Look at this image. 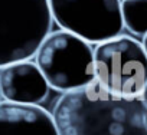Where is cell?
Listing matches in <instances>:
<instances>
[{"mask_svg":"<svg viewBox=\"0 0 147 135\" xmlns=\"http://www.w3.org/2000/svg\"><path fill=\"white\" fill-rule=\"evenodd\" d=\"M140 99L118 96L97 79L65 92L52 112L61 135H147Z\"/></svg>","mask_w":147,"mask_h":135,"instance_id":"cell-1","label":"cell"},{"mask_svg":"<svg viewBox=\"0 0 147 135\" xmlns=\"http://www.w3.org/2000/svg\"><path fill=\"white\" fill-rule=\"evenodd\" d=\"M35 62L49 88L62 94L95 81L92 45L63 29L46 35L35 53Z\"/></svg>","mask_w":147,"mask_h":135,"instance_id":"cell-2","label":"cell"},{"mask_svg":"<svg viewBox=\"0 0 147 135\" xmlns=\"http://www.w3.org/2000/svg\"><path fill=\"white\" fill-rule=\"evenodd\" d=\"M52 22L48 0H0V68L35 56Z\"/></svg>","mask_w":147,"mask_h":135,"instance_id":"cell-3","label":"cell"},{"mask_svg":"<svg viewBox=\"0 0 147 135\" xmlns=\"http://www.w3.org/2000/svg\"><path fill=\"white\" fill-rule=\"evenodd\" d=\"M95 79L110 92L140 99L147 84V53L141 42L115 36L94 47Z\"/></svg>","mask_w":147,"mask_h":135,"instance_id":"cell-4","label":"cell"},{"mask_svg":"<svg viewBox=\"0 0 147 135\" xmlns=\"http://www.w3.org/2000/svg\"><path fill=\"white\" fill-rule=\"evenodd\" d=\"M52 20L71 32L98 45L123 32L121 0H48Z\"/></svg>","mask_w":147,"mask_h":135,"instance_id":"cell-5","label":"cell"},{"mask_svg":"<svg viewBox=\"0 0 147 135\" xmlns=\"http://www.w3.org/2000/svg\"><path fill=\"white\" fill-rule=\"evenodd\" d=\"M0 94L3 101L39 105L49 94V85L36 62L18 60L0 68Z\"/></svg>","mask_w":147,"mask_h":135,"instance_id":"cell-6","label":"cell"},{"mask_svg":"<svg viewBox=\"0 0 147 135\" xmlns=\"http://www.w3.org/2000/svg\"><path fill=\"white\" fill-rule=\"evenodd\" d=\"M0 135H61L55 118L40 105L0 101Z\"/></svg>","mask_w":147,"mask_h":135,"instance_id":"cell-7","label":"cell"},{"mask_svg":"<svg viewBox=\"0 0 147 135\" xmlns=\"http://www.w3.org/2000/svg\"><path fill=\"white\" fill-rule=\"evenodd\" d=\"M123 26L136 36L147 35V0H121Z\"/></svg>","mask_w":147,"mask_h":135,"instance_id":"cell-8","label":"cell"},{"mask_svg":"<svg viewBox=\"0 0 147 135\" xmlns=\"http://www.w3.org/2000/svg\"><path fill=\"white\" fill-rule=\"evenodd\" d=\"M140 101H141V104H143L144 109L147 111V84H146V86H144V89H143V92H141Z\"/></svg>","mask_w":147,"mask_h":135,"instance_id":"cell-9","label":"cell"},{"mask_svg":"<svg viewBox=\"0 0 147 135\" xmlns=\"http://www.w3.org/2000/svg\"><path fill=\"white\" fill-rule=\"evenodd\" d=\"M141 43H143V46H144V50H146V53H147V35L143 37V42H141Z\"/></svg>","mask_w":147,"mask_h":135,"instance_id":"cell-10","label":"cell"},{"mask_svg":"<svg viewBox=\"0 0 147 135\" xmlns=\"http://www.w3.org/2000/svg\"><path fill=\"white\" fill-rule=\"evenodd\" d=\"M0 101H3V99H2V94H0Z\"/></svg>","mask_w":147,"mask_h":135,"instance_id":"cell-11","label":"cell"}]
</instances>
